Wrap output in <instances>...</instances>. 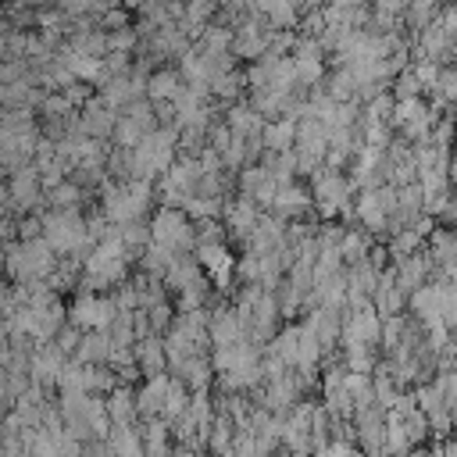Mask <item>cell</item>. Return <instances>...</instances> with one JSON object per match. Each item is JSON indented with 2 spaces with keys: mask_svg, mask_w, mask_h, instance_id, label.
Returning a JSON list of instances; mask_svg holds the SVG:
<instances>
[{
  "mask_svg": "<svg viewBox=\"0 0 457 457\" xmlns=\"http://www.w3.org/2000/svg\"><path fill=\"white\" fill-rule=\"evenodd\" d=\"M171 375L182 378L189 393H211V386H214V364H211V353H193V357H186Z\"/></svg>",
  "mask_w": 457,
  "mask_h": 457,
  "instance_id": "obj_15",
  "label": "cell"
},
{
  "mask_svg": "<svg viewBox=\"0 0 457 457\" xmlns=\"http://www.w3.org/2000/svg\"><path fill=\"white\" fill-rule=\"evenodd\" d=\"M129 268H132V253L125 250V243H121V236H118V228H114V232H111L107 239H100V243L93 246V253L86 257V264H82V282H79L75 293H107V289H118L121 282L132 278Z\"/></svg>",
  "mask_w": 457,
  "mask_h": 457,
  "instance_id": "obj_1",
  "label": "cell"
},
{
  "mask_svg": "<svg viewBox=\"0 0 457 457\" xmlns=\"http://www.w3.org/2000/svg\"><path fill=\"white\" fill-rule=\"evenodd\" d=\"M168 382H171V371H168V375L143 378V382L136 386V411H139V421H146V418H161Z\"/></svg>",
  "mask_w": 457,
  "mask_h": 457,
  "instance_id": "obj_16",
  "label": "cell"
},
{
  "mask_svg": "<svg viewBox=\"0 0 457 457\" xmlns=\"http://www.w3.org/2000/svg\"><path fill=\"white\" fill-rule=\"evenodd\" d=\"M157 200L154 182H114L107 179L100 186V211L107 214L111 225H125V221H139L146 218V207Z\"/></svg>",
  "mask_w": 457,
  "mask_h": 457,
  "instance_id": "obj_2",
  "label": "cell"
},
{
  "mask_svg": "<svg viewBox=\"0 0 457 457\" xmlns=\"http://www.w3.org/2000/svg\"><path fill=\"white\" fill-rule=\"evenodd\" d=\"M371 307H375L382 318L403 314L407 296L400 293V286H396V278H393V268H386V271L378 275V286H375V293H371Z\"/></svg>",
  "mask_w": 457,
  "mask_h": 457,
  "instance_id": "obj_19",
  "label": "cell"
},
{
  "mask_svg": "<svg viewBox=\"0 0 457 457\" xmlns=\"http://www.w3.org/2000/svg\"><path fill=\"white\" fill-rule=\"evenodd\" d=\"M432 104H439L443 111H457V68L453 64H443L439 68V79L432 86Z\"/></svg>",
  "mask_w": 457,
  "mask_h": 457,
  "instance_id": "obj_31",
  "label": "cell"
},
{
  "mask_svg": "<svg viewBox=\"0 0 457 457\" xmlns=\"http://www.w3.org/2000/svg\"><path fill=\"white\" fill-rule=\"evenodd\" d=\"M296 350H300V321H286V325L275 332V339L264 346V353H271V357L282 361L286 368L296 364Z\"/></svg>",
  "mask_w": 457,
  "mask_h": 457,
  "instance_id": "obj_22",
  "label": "cell"
},
{
  "mask_svg": "<svg viewBox=\"0 0 457 457\" xmlns=\"http://www.w3.org/2000/svg\"><path fill=\"white\" fill-rule=\"evenodd\" d=\"M193 46H196L200 54H207V57H225V54H232V29L211 21V25L193 39Z\"/></svg>",
  "mask_w": 457,
  "mask_h": 457,
  "instance_id": "obj_26",
  "label": "cell"
},
{
  "mask_svg": "<svg viewBox=\"0 0 457 457\" xmlns=\"http://www.w3.org/2000/svg\"><path fill=\"white\" fill-rule=\"evenodd\" d=\"M107 414L114 425H136L139 411H136V386H114L107 396Z\"/></svg>",
  "mask_w": 457,
  "mask_h": 457,
  "instance_id": "obj_21",
  "label": "cell"
},
{
  "mask_svg": "<svg viewBox=\"0 0 457 457\" xmlns=\"http://www.w3.org/2000/svg\"><path fill=\"white\" fill-rule=\"evenodd\" d=\"M218 457H239V453H236V450H225V453H218Z\"/></svg>",
  "mask_w": 457,
  "mask_h": 457,
  "instance_id": "obj_45",
  "label": "cell"
},
{
  "mask_svg": "<svg viewBox=\"0 0 457 457\" xmlns=\"http://www.w3.org/2000/svg\"><path fill=\"white\" fill-rule=\"evenodd\" d=\"M343 350V364L346 371H357V375H375L382 353L378 346H368V343H353V346H339Z\"/></svg>",
  "mask_w": 457,
  "mask_h": 457,
  "instance_id": "obj_27",
  "label": "cell"
},
{
  "mask_svg": "<svg viewBox=\"0 0 457 457\" xmlns=\"http://www.w3.org/2000/svg\"><path fill=\"white\" fill-rule=\"evenodd\" d=\"M79 125H82V132L89 136V139H100V143H107L111 136H114V125H118V111L100 96V93H93V100L79 111Z\"/></svg>",
  "mask_w": 457,
  "mask_h": 457,
  "instance_id": "obj_12",
  "label": "cell"
},
{
  "mask_svg": "<svg viewBox=\"0 0 457 457\" xmlns=\"http://www.w3.org/2000/svg\"><path fill=\"white\" fill-rule=\"evenodd\" d=\"M175 303L171 300H164V303H157V307H146V318H150V328H154V336H164L171 325H175Z\"/></svg>",
  "mask_w": 457,
  "mask_h": 457,
  "instance_id": "obj_36",
  "label": "cell"
},
{
  "mask_svg": "<svg viewBox=\"0 0 457 457\" xmlns=\"http://www.w3.org/2000/svg\"><path fill=\"white\" fill-rule=\"evenodd\" d=\"M450 186L457 189V143H453V154H450Z\"/></svg>",
  "mask_w": 457,
  "mask_h": 457,
  "instance_id": "obj_41",
  "label": "cell"
},
{
  "mask_svg": "<svg viewBox=\"0 0 457 457\" xmlns=\"http://www.w3.org/2000/svg\"><path fill=\"white\" fill-rule=\"evenodd\" d=\"M193 257L200 261L204 275L211 278V286L218 293H228L236 282V253L228 250V243H196Z\"/></svg>",
  "mask_w": 457,
  "mask_h": 457,
  "instance_id": "obj_6",
  "label": "cell"
},
{
  "mask_svg": "<svg viewBox=\"0 0 457 457\" xmlns=\"http://www.w3.org/2000/svg\"><path fill=\"white\" fill-rule=\"evenodd\" d=\"M82 336H86L82 328H75V325H64V328L57 332V339H54V343H57V350H61V353H68V357H75V350H79V343H82Z\"/></svg>",
  "mask_w": 457,
  "mask_h": 457,
  "instance_id": "obj_38",
  "label": "cell"
},
{
  "mask_svg": "<svg viewBox=\"0 0 457 457\" xmlns=\"http://www.w3.org/2000/svg\"><path fill=\"white\" fill-rule=\"evenodd\" d=\"M68 361H71V357L61 353L57 343H36V353H32V361H29V378H32L36 386H43L46 393H54L57 382H61V375H64V364H68Z\"/></svg>",
  "mask_w": 457,
  "mask_h": 457,
  "instance_id": "obj_8",
  "label": "cell"
},
{
  "mask_svg": "<svg viewBox=\"0 0 457 457\" xmlns=\"http://www.w3.org/2000/svg\"><path fill=\"white\" fill-rule=\"evenodd\" d=\"M82 457H100V453L93 450V443H86V450H82Z\"/></svg>",
  "mask_w": 457,
  "mask_h": 457,
  "instance_id": "obj_44",
  "label": "cell"
},
{
  "mask_svg": "<svg viewBox=\"0 0 457 457\" xmlns=\"http://www.w3.org/2000/svg\"><path fill=\"white\" fill-rule=\"evenodd\" d=\"M271 214H275V218H282L286 225H289V221L314 218V196H311V189H307V186H300V182L278 186L275 204H271Z\"/></svg>",
  "mask_w": 457,
  "mask_h": 457,
  "instance_id": "obj_11",
  "label": "cell"
},
{
  "mask_svg": "<svg viewBox=\"0 0 457 457\" xmlns=\"http://www.w3.org/2000/svg\"><path fill=\"white\" fill-rule=\"evenodd\" d=\"M118 314L121 311H118L114 296H104V293H75V300L68 303V325H75L82 332L107 328Z\"/></svg>",
  "mask_w": 457,
  "mask_h": 457,
  "instance_id": "obj_5",
  "label": "cell"
},
{
  "mask_svg": "<svg viewBox=\"0 0 457 457\" xmlns=\"http://www.w3.org/2000/svg\"><path fill=\"white\" fill-rule=\"evenodd\" d=\"M389 93H393L396 100H414V96H425V86H421V79L414 75V68L407 64V68L389 82Z\"/></svg>",
  "mask_w": 457,
  "mask_h": 457,
  "instance_id": "obj_35",
  "label": "cell"
},
{
  "mask_svg": "<svg viewBox=\"0 0 457 457\" xmlns=\"http://www.w3.org/2000/svg\"><path fill=\"white\" fill-rule=\"evenodd\" d=\"M225 125L232 129V136H239L246 143H264V125L268 121L250 107V100H236L225 114Z\"/></svg>",
  "mask_w": 457,
  "mask_h": 457,
  "instance_id": "obj_14",
  "label": "cell"
},
{
  "mask_svg": "<svg viewBox=\"0 0 457 457\" xmlns=\"http://www.w3.org/2000/svg\"><path fill=\"white\" fill-rule=\"evenodd\" d=\"M311 457H364V453H361L357 443H328V446L314 450Z\"/></svg>",
  "mask_w": 457,
  "mask_h": 457,
  "instance_id": "obj_39",
  "label": "cell"
},
{
  "mask_svg": "<svg viewBox=\"0 0 457 457\" xmlns=\"http://www.w3.org/2000/svg\"><path fill=\"white\" fill-rule=\"evenodd\" d=\"M118 236H121V243H125V250L132 253V261H139L143 257V250L154 243V232H150V221L146 218H139V221H125V225H118Z\"/></svg>",
  "mask_w": 457,
  "mask_h": 457,
  "instance_id": "obj_29",
  "label": "cell"
},
{
  "mask_svg": "<svg viewBox=\"0 0 457 457\" xmlns=\"http://www.w3.org/2000/svg\"><path fill=\"white\" fill-rule=\"evenodd\" d=\"M371 246H375V236L364 232L361 225H353V228H346V236H343V243H339V257H343L346 268H353V264H361V261L371 253Z\"/></svg>",
  "mask_w": 457,
  "mask_h": 457,
  "instance_id": "obj_25",
  "label": "cell"
},
{
  "mask_svg": "<svg viewBox=\"0 0 457 457\" xmlns=\"http://www.w3.org/2000/svg\"><path fill=\"white\" fill-rule=\"evenodd\" d=\"M236 193L246 196L250 204H257L261 211H271L275 204V193H278V182L271 179V171L257 161V164H246L239 175H236Z\"/></svg>",
  "mask_w": 457,
  "mask_h": 457,
  "instance_id": "obj_7",
  "label": "cell"
},
{
  "mask_svg": "<svg viewBox=\"0 0 457 457\" xmlns=\"http://www.w3.org/2000/svg\"><path fill=\"white\" fill-rule=\"evenodd\" d=\"M257 221H261V207H257V204H250V200L239 196V193L225 200L221 225H225V232H228V239H239V243L246 246V239H250V232L257 228Z\"/></svg>",
  "mask_w": 457,
  "mask_h": 457,
  "instance_id": "obj_9",
  "label": "cell"
},
{
  "mask_svg": "<svg viewBox=\"0 0 457 457\" xmlns=\"http://www.w3.org/2000/svg\"><path fill=\"white\" fill-rule=\"evenodd\" d=\"M378 339H382V314L375 307L346 311L343 314V339H339V346H353V343L378 346Z\"/></svg>",
  "mask_w": 457,
  "mask_h": 457,
  "instance_id": "obj_10",
  "label": "cell"
},
{
  "mask_svg": "<svg viewBox=\"0 0 457 457\" xmlns=\"http://www.w3.org/2000/svg\"><path fill=\"white\" fill-rule=\"evenodd\" d=\"M204 278H207V275H204L200 261H196L193 253H179V257L171 261L168 275H164V286H168L171 296H179L182 289H189V286H196V282H204Z\"/></svg>",
  "mask_w": 457,
  "mask_h": 457,
  "instance_id": "obj_18",
  "label": "cell"
},
{
  "mask_svg": "<svg viewBox=\"0 0 457 457\" xmlns=\"http://www.w3.org/2000/svg\"><path fill=\"white\" fill-rule=\"evenodd\" d=\"M86 425H89V432H93V439H107L111 436V428H114V421H111V414H107V400L104 396H89L86 400Z\"/></svg>",
  "mask_w": 457,
  "mask_h": 457,
  "instance_id": "obj_32",
  "label": "cell"
},
{
  "mask_svg": "<svg viewBox=\"0 0 457 457\" xmlns=\"http://www.w3.org/2000/svg\"><path fill=\"white\" fill-rule=\"evenodd\" d=\"M328 4H339V7H371V0H328Z\"/></svg>",
  "mask_w": 457,
  "mask_h": 457,
  "instance_id": "obj_42",
  "label": "cell"
},
{
  "mask_svg": "<svg viewBox=\"0 0 457 457\" xmlns=\"http://www.w3.org/2000/svg\"><path fill=\"white\" fill-rule=\"evenodd\" d=\"M150 232L154 243L171 253H193L196 246V225L182 207H157V214L150 218Z\"/></svg>",
  "mask_w": 457,
  "mask_h": 457,
  "instance_id": "obj_3",
  "label": "cell"
},
{
  "mask_svg": "<svg viewBox=\"0 0 457 457\" xmlns=\"http://www.w3.org/2000/svg\"><path fill=\"white\" fill-rule=\"evenodd\" d=\"M243 86H246V71H239V68H228V71H218L214 79H211V100H218V104H236V100H243Z\"/></svg>",
  "mask_w": 457,
  "mask_h": 457,
  "instance_id": "obj_24",
  "label": "cell"
},
{
  "mask_svg": "<svg viewBox=\"0 0 457 457\" xmlns=\"http://www.w3.org/2000/svg\"><path fill=\"white\" fill-rule=\"evenodd\" d=\"M293 146H296V118H278V121L264 125V150L282 154V150H293Z\"/></svg>",
  "mask_w": 457,
  "mask_h": 457,
  "instance_id": "obj_28",
  "label": "cell"
},
{
  "mask_svg": "<svg viewBox=\"0 0 457 457\" xmlns=\"http://www.w3.org/2000/svg\"><path fill=\"white\" fill-rule=\"evenodd\" d=\"M182 89H186V79L179 68H154L146 79V100H154V104H168V100L175 104Z\"/></svg>",
  "mask_w": 457,
  "mask_h": 457,
  "instance_id": "obj_17",
  "label": "cell"
},
{
  "mask_svg": "<svg viewBox=\"0 0 457 457\" xmlns=\"http://www.w3.org/2000/svg\"><path fill=\"white\" fill-rule=\"evenodd\" d=\"M232 439H236V425H232V418L214 414V421H211V436H207V453L218 457V453L232 450Z\"/></svg>",
  "mask_w": 457,
  "mask_h": 457,
  "instance_id": "obj_33",
  "label": "cell"
},
{
  "mask_svg": "<svg viewBox=\"0 0 457 457\" xmlns=\"http://www.w3.org/2000/svg\"><path fill=\"white\" fill-rule=\"evenodd\" d=\"M171 457H204V453H196V450H186V446H175V450H171Z\"/></svg>",
  "mask_w": 457,
  "mask_h": 457,
  "instance_id": "obj_43",
  "label": "cell"
},
{
  "mask_svg": "<svg viewBox=\"0 0 457 457\" xmlns=\"http://www.w3.org/2000/svg\"><path fill=\"white\" fill-rule=\"evenodd\" d=\"M136 353V364L143 371V378H154V375H168V350H164V339L161 336H150V339H139L132 346Z\"/></svg>",
  "mask_w": 457,
  "mask_h": 457,
  "instance_id": "obj_20",
  "label": "cell"
},
{
  "mask_svg": "<svg viewBox=\"0 0 457 457\" xmlns=\"http://www.w3.org/2000/svg\"><path fill=\"white\" fill-rule=\"evenodd\" d=\"M443 221L446 225H457V189H453V200H450V211L443 214Z\"/></svg>",
  "mask_w": 457,
  "mask_h": 457,
  "instance_id": "obj_40",
  "label": "cell"
},
{
  "mask_svg": "<svg viewBox=\"0 0 457 457\" xmlns=\"http://www.w3.org/2000/svg\"><path fill=\"white\" fill-rule=\"evenodd\" d=\"M393 186H378V189H357L353 193V211H357V225L371 236H386L389 228V211H393Z\"/></svg>",
  "mask_w": 457,
  "mask_h": 457,
  "instance_id": "obj_4",
  "label": "cell"
},
{
  "mask_svg": "<svg viewBox=\"0 0 457 457\" xmlns=\"http://www.w3.org/2000/svg\"><path fill=\"white\" fill-rule=\"evenodd\" d=\"M82 200H86V189H79L71 179L46 189V207L50 211H82Z\"/></svg>",
  "mask_w": 457,
  "mask_h": 457,
  "instance_id": "obj_30",
  "label": "cell"
},
{
  "mask_svg": "<svg viewBox=\"0 0 457 457\" xmlns=\"http://www.w3.org/2000/svg\"><path fill=\"white\" fill-rule=\"evenodd\" d=\"M189 396H193V393L186 389V382L171 375V382H168V393H164V407H161V418H164V421H175V418H179V414L189 407Z\"/></svg>",
  "mask_w": 457,
  "mask_h": 457,
  "instance_id": "obj_34",
  "label": "cell"
},
{
  "mask_svg": "<svg viewBox=\"0 0 457 457\" xmlns=\"http://www.w3.org/2000/svg\"><path fill=\"white\" fill-rule=\"evenodd\" d=\"M207 336H211V346H232V343L246 339L243 321H239V314H236V307H232V303H214V307H211Z\"/></svg>",
  "mask_w": 457,
  "mask_h": 457,
  "instance_id": "obj_13",
  "label": "cell"
},
{
  "mask_svg": "<svg viewBox=\"0 0 457 457\" xmlns=\"http://www.w3.org/2000/svg\"><path fill=\"white\" fill-rule=\"evenodd\" d=\"M18 239H21V243H29V239H43V211L18 218Z\"/></svg>",
  "mask_w": 457,
  "mask_h": 457,
  "instance_id": "obj_37",
  "label": "cell"
},
{
  "mask_svg": "<svg viewBox=\"0 0 457 457\" xmlns=\"http://www.w3.org/2000/svg\"><path fill=\"white\" fill-rule=\"evenodd\" d=\"M75 361L79 364H111V336H107V328L86 332L79 350H75Z\"/></svg>",
  "mask_w": 457,
  "mask_h": 457,
  "instance_id": "obj_23",
  "label": "cell"
},
{
  "mask_svg": "<svg viewBox=\"0 0 457 457\" xmlns=\"http://www.w3.org/2000/svg\"><path fill=\"white\" fill-rule=\"evenodd\" d=\"M0 125H4V111H0Z\"/></svg>",
  "mask_w": 457,
  "mask_h": 457,
  "instance_id": "obj_46",
  "label": "cell"
}]
</instances>
